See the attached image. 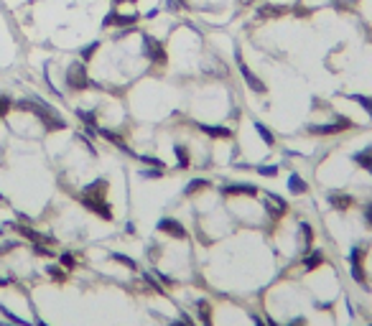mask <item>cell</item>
Listing matches in <instances>:
<instances>
[{
	"mask_svg": "<svg viewBox=\"0 0 372 326\" xmlns=\"http://www.w3.org/2000/svg\"><path fill=\"white\" fill-rule=\"evenodd\" d=\"M46 273H49L51 280H56V283H64V280H66V275H64V270L59 265H46Z\"/></svg>",
	"mask_w": 372,
	"mask_h": 326,
	"instance_id": "28",
	"label": "cell"
},
{
	"mask_svg": "<svg viewBox=\"0 0 372 326\" xmlns=\"http://www.w3.org/2000/svg\"><path fill=\"white\" fill-rule=\"evenodd\" d=\"M138 5V0H115V8H120V5Z\"/></svg>",
	"mask_w": 372,
	"mask_h": 326,
	"instance_id": "37",
	"label": "cell"
},
{
	"mask_svg": "<svg viewBox=\"0 0 372 326\" xmlns=\"http://www.w3.org/2000/svg\"><path fill=\"white\" fill-rule=\"evenodd\" d=\"M286 10H288V8H286L283 3H265V5H257L255 16L260 18V20H265V18H278V16H283Z\"/></svg>",
	"mask_w": 372,
	"mask_h": 326,
	"instance_id": "14",
	"label": "cell"
},
{
	"mask_svg": "<svg viewBox=\"0 0 372 326\" xmlns=\"http://www.w3.org/2000/svg\"><path fill=\"white\" fill-rule=\"evenodd\" d=\"M0 326H16V324H10V321H0Z\"/></svg>",
	"mask_w": 372,
	"mask_h": 326,
	"instance_id": "44",
	"label": "cell"
},
{
	"mask_svg": "<svg viewBox=\"0 0 372 326\" xmlns=\"http://www.w3.org/2000/svg\"><path fill=\"white\" fill-rule=\"evenodd\" d=\"M347 99H349V102H354V105H359V107H362L365 112H367V117L372 120V97H367V95H347Z\"/></svg>",
	"mask_w": 372,
	"mask_h": 326,
	"instance_id": "20",
	"label": "cell"
},
{
	"mask_svg": "<svg viewBox=\"0 0 372 326\" xmlns=\"http://www.w3.org/2000/svg\"><path fill=\"white\" fill-rule=\"evenodd\" d=\"M140 43H143L140 51L145 56V61H151L153 66H166L168 64V51H166V46L156 36H151V33H143Z\"/></svg>",
	"mask_w": 372,
	"mask_h": 326,
	"instance_id": "2",
	"label": "cell"
},
{
	"mask_svg": "<svg viewBox=\"0 0 372 326\" xmlns=\"http://www.w3.org/2000/svg\"><path fill=\"white\" fill-rule=\"evenodd\" d=\"M362 217H365V222H367V227L372 230V201H367V204H365V211H362Z\"/></svg>",
	"mask_w": 372,
	"mask_h": 326,
	"instance_id": "34",
	"label": "cell"
},
{
	"mask_svg": "<svg viewBox=\"0 0 372 326\" xmlns=\"http://www.w3.org/2000/svg\"><path fill=\"white\" fill-rule=\"evenodd\" d=\"M354 122L344 117V115H334L332 122H321V125H309L306 133L309 135H336V133H344V130H352Z\"/></svg>",
	"mask_w": 372,
	"mask_h": 326,
	"instance_id": "5",
	"label": "cell"
},
{
	"mask_svg": "<svg viewBox=\"0 0 372 326\" xmlns=\"http://www.w3.org/2000/svg\"><path fill=\"white\" fill-rule=\"evenodd\" d=\"M326 201H329V207L336 209V211H347L349 207L354 204V196L352 194H344V191H332L329 196H326Z\"/></svg>",
	"mask_w": 372,
	"mask_h": 326,
	"instance_id": "12",
	"label": "cell"
},
{
	"mask_svg": "<svg viewBox=\"0 0 372 326\" xmlns=\"http://www.w3.org/2000/svg\"><path fill=\"white\" fill-rule=\"evenodd\" d=\"M196 313H199L201 324H204V326H212V303H209V301L201 298V301L196 303Z\"/></svg>",
	"mask_w": 372,
	"mask_h": 326,
	"instance_id": "22",
	"label": "cell"
},
{
	"mask_svg": "<svg viewBox=\"0 0 372 326\" xmlns=\"http://www.w3.org/2000/svg\"><path fill=\"white\" fill-rule=\"evenodd\" d=\"M163 173H166V168H143L140 171V178H163Z\"/></svg>",
	"mask_w": 372,
	"mask_h": 326,
	"instance_id": "30",
	"label": "cell"
},
{
	"mask_svg": "<svg viewBox=\"0 0 372 326\" xmlns=\"http://www.w3.org/2000/svg\"><path fill=\"white\" fill-rule=\"evenodd\" d=\"M107 178H97V181H92L89 186L82 189V194H79V204L84 209H89L92 214H97L99 219H105V222H112V207H110V201H107Z\"/></svg>",
	"mask_w": 372,
	"mask_h": 326,
	"instance_id": "1",
	"label": "cell"
},
{
	"mask_svg": "<svg viewBox=\"0 0 372 326\" xmlns=\"http://www.w3.org/2000/svg\"><path fill=\"white\" fill-rule=\"evenodd\" d=\"M110 257L115 263H120V265H125V268H130V270H135L138 268V263L133 260V257H128V255H122V252H110Z\"/></svg>",
	"mask_w": 372,
	"mask_h": 326,
	"instance_id": "25",
	"label": "cell"
},
{
	"mask_svg": "<svg viewBox=\"0 0 372 326\" xmlns=\"http://www.w3.org/2000/svg\"><path fill=\"white\" fill-rule=\"evenodd\" d=\"M16 245H18V242H3V245H0V255H3V252H10Z\"/></svg>",
	"mask_w": 372,
	"mask_h": 326,
	"instance_id": "36",
	"label": "cell"
},
{
	"mask_svg": "<svg viewBox=\"0 0 372 326\" xmlns=\"http://www.w3.org/2000/svg\"><path fill=\"white\" fill-rule=\"evenodd\" d=\"M13 107V99H10L8 95H0V117L8 115V110Z\"/></svg>",
	"mask_w": 372,
	"mask_h": 326,
	"instance_id": "32",
	"label": "cell"
},
{
	"mask_svg": "<svg viewBox=\"0 0 372 326\" xmlns=\"http://www.w3.org/2000/svg\"><path fill=\"white\" fill-rule=\"evenodd\" d=\"M196 128L204 133V135L214 138V140H230L232 138V128H227V125H207V122H196Z\"/></svg>",
	"mask_w": 372,
	"mask_h": 326,
	"instance_id": "11",
	"label": "cell"
},
{
	"mask_svg": "<svg viewBox=\"0 0 372 326\" xmlns=\"http://www.w3.org/2000/svg\"><path fill=\"white\" fill-rule=\"evenodd\" d=\"M0 207H8V199H5L3 194H0Z\"/></svg>",
	"mask_w": 372,
	"mask_h": 326,
	"instance_id": "42",
	"label": "cell"
},
{
	"mask_svg": "<svg viewBox=\"0 0 372 326\" xmlns=\"http://www.w3.org/2000/svg\"><path fill=\"white\" fill-rule=\"evenodd\" d=\"M158 232H166V234H171V237H176V240H186L189 237V232H186V227L178 219H171V217H163V219H158Z\"/></svg>",
	"mask_w": 372,
	"mask_h": 326,
	"instance_id": "9",
	"label": "cell"
},
{
	"mask_svg": "<svg viewBox=\"0 0 372 326\" xmlns=\"http://www.w3.org/2000/svg\"><path fill=\"white\" fill-rule=\"evenodd\" d=\"M250 3H255V0H240V5H250Z\"/></svg>",
	"mask_w": 372,
	"mask_h": 326,
	"instance_id": "43",
	"label": "cell"
},
{
	"mask_svg": "<svg viewBox=\"0 0 372 326\" xmlns=\"http://www.w3.org/2000/svg\"><path fill=\"white\" fill-rule=\"evenodd\" d=\"M59 263H61L64 270H74V268H77V257L72 252H61L59 255Z\"/></svg>",
	"mask_w": 372,
	"mask_h": 326,
	"instance_id": "27",
	"label": "cell"
},
{
	"mask_svg": "<svg viewBox=\"0 0 372 326\" xmlns=\"http://www.w3.org/2000/svg\"><path fill=\"white\" fill-rule=\"evenodd\" d=\"M253 326H268V324H265L260 316H253Z\"/></svg>",
	"mask_w": 372,
	"mask_h": 326,
	"instance_id": "39",
	"label": "cell"
},
{
	"mask_svg": "<svg viewBox=\"0 0 372 326\" xmlns=\"http://www.w3.org/2000/svg\"><path fill=\"white\" fill-rule=\"evenodd\" d=\"M313 240H316V232H313V227L309 222H301L298 224V247L303 252H309L313 247Z\"/></svg>",
	"mask_w": 372,
	"mask_h": 326,
	"instance_id": "13",
	"label": "cell"
},
{
	"mask_svg": "<svg viewBox=\"0 0 372 326\" xmlns=\"http://www.w3.org/2000/svg\"><path fill=\"white\" fill-rule=\"evenodd\" d=\"M135 158H138L140 163H145V166H151V168H166V163L161 158H156V155H140V153H135Z\"/></svg>",
	"mask_w": 372,
	"mask_h": 326,
	"instance_id": "26",
	"label": "cell"
},
{
	"mask_svg": "<svg viewBox=\"0 0 372 326\" xmlns=\"http://www.w3.org/2000/svg\"><path fill=\"white\" fill-rule=\"evenodd\" d=\"M125 232H128V234H135V224H133V222L125 224Z\"/></svg>",
	"mask_w": 372,
	"mask_h": 326,
	"instance_id": "40",
	"label": "cell"
},
{
	"mask_svg": "<svg viewBox=\"0 0 372 326\" xmlns=\"http://www.w3.org/2000/svg\"><path fill=\"white\" fill-rule=\"evenodd\" d=\"M174 155H176L178 168H189V166H191V151L186 148L184 143H176V145H174Z\"/></svg>",
	"mask_w": 372,
	"mask_h": 326,
	"instance_id": "19",
	"label": "cell"
},
{
	"mask_svg": "<svg viewBox=\"0 0 372 326\" xmlns=\"http://www.w3.org/2000/svg\"><path fill=\"white\" fill-rule=\"evenodd\" d=\"M255 171L260 173V176H265V178H275L278 176V166L273 163V166H255Z\"/></svg>",
	"mask_w": 372,
	"mask_h": 326,
	"instance_id": "29",
	"label": "cell"
},
{
	"mask_svg": "<svg viewBox=\"0 0 372 326\" xmlns=\"http://www.w3.org/2000/svg\"><path fill=\"white\" fill-rule=\"evenodd\" d=\"M209 186H212V181H207V178H191V181L184 186V194H186V196H194L196 191L209 189Z\"/></svg>",
	"mask_w": 372,
	"mask_h": 326,
	"instance_id": "21",
	"label": "cell"
},
{
	"mask_svg": "<svg viewBox=\"0 0 372 326\" xmlns=\"http://www.w3.org/2000/svg\"><path fill=\"white\" fill-rule=\"evenodd\" d=\"M33 326H49V324L43 321V319H36V321H33Z\"/></svg>",
	"mask_w": 372,
	"mask_h": 326,
	"instance_id": "41",
	"label": "cell"
},
{
	"mask_svg": "<svg viewBox=\"0 0 372 326\" xmlns=\"http://www.w3.org/2000/svg\"><path fill=\"white\" fill-rule=\"evenodd\" d=\"M31 250H33V255H41V257H54V250H51V247H46V245H33Z\"/></svg>",
	"mask_w": 372,
	"mask_h": 326,
	"instance_id": "31",
	"label": "cell"
},
{
	"mask_svg": "<svg viewBox=\"0 0 372 326\" xmlns=\"http://www.w3.org/2000/svg\"><path fill=\"white\" fill-rule=\"evenodd\" d=\"M143 278H145V283H148V286H151V288L156 290V293H163V290H161V286H158V283H156V280L151 278V273H145Z\"/></svg>",
	"mask_w": 372,
	"mask_h": 326,
	"instance_id": "35",
	"label": "cell"
},
{
	"mask_svg": "<svg viewBox=\"0 0 372 326\" xmlns=\"http://www.w3.org/2000/svg\"><path fill=\"white\" fill-rule=\"evenodd\" d=\"M288 191H291L293 196H301V194H306V191H309V184L303 181L298 173H291L288 176Z\"/></svg>",
	"mask_w": 372,
	"mask_h": 326,
	"instance_id": "18",
	"label": "cell"
},
{
	"mask_svg": "<svg viewBox=\"0 0 372 326\" xmlns=\"http://www.w3.org/2000/svg\"><path fill=\"white\" fill-rule=\"evenodd\" d=\"M365 252H367L365 245H354L352 247V252H349V275L354 278L357 286H362L367 290L370 286H367V275H365Z\"/></svg>",
	"mask_w": 372,
	"mask_h": 326,
	"instance_id": "4",
	"label": "cell"
},
{
	"mask_svg": "<svg viewBox=\"0 0 372 326\" xmlns=\"http://www.w3.org/2000/svg\"><path fill=\"white\" fill-rule=\"evenodd\" d=\"M8 227H13L20 237H26V240H31L33 245H56V240L51 237V234H41V232H36V230H31V227H26V224H16V222H5Z\"/></svg>",
	"mask_w": 372,
	"mask_h": 326,
	"instance_id": "7",
	"label": "cell"
},
{
	"mask_svg": "<svg viewBox=\"0 0 372 326\" xmlns=\"http://www.w3.org/2000/svg\"><path fill=\"white\" fill-rule=\"evenodd\" d=\"M253 128H255V133L263 138V143L268 145V148H275V133L270 130L265 122H260V120H253Z\"/></svg>",
	"mask_w": 372,
	"mask_h": 326,
	"instance_id": "16",
	"label": "cell"
},
{
	"mask_svg": "<svg viewBox=\"0 0 372 326\" xmlns=\"http://www.w3.org/2000/svg\"><path fill=\"white\" fill-rule=\"evenodd\" d=\"M99 46H102V43H99V41H92V43H87V46L79 51V59L87 64V61H89V59H92V56L99 51Z\"/></svg>",
	"mask_w": 372,
	"mask_h": 326,
	"instance_id": "24",
	"label": "cell"
},
{
	"mask_svg": "<svg viewBox=\"0 0 372 326\" xmlns=\"http://www.w3.org/2000/svg\"><path fill=\"white\" fill-rule=\"evenodd\" d=\"M10 283H13V278H3V275H0V288H8Z\"/></svg>",
	"mask_w": 372,
	"mask_h": 326,
	"instance_id": "38",
	"label": "cell"
},
{
	"mask_svg": "<svg viewBox=\"0 0 372 326\" xmlns=\"http://www.w3.org/2000/svg\"><path fill=\"white\" fill-rule=\"evenodd\" d=\"M265 211L270 217H273V222L275 219H280L288 211V201L283 199V196H278V194H273V191H268L265 194Z\"/></svg>",
	"mask_w": 372,
	"mask_h": 326,
	"instance_id": "8",
	"label": "cell"
},
{
	"mask_svg": "<svg viewBox=\"0 0 372 326\" xmlns=\"http://www.w3.org/2000/svg\"><path fill=\"white\" fill-rule=\"evenodd\" d=\"M324 252L321 250H309V255L301 260V265H303V270H316V268H321L324 265Z\"/></svg>",
	"mask_w": 372,
	"mask_h": 326,
	"instance_id": "17",
	"label": "cell"
},
{
	"mask_svg": "<svg viewBox=\"0 0 372 326\" xmlns=\"http://www.w3.org/2000/svg\"><path fill=\"white\" fill-rule=\"evenodd\" d=\"M222 194L224 196H257V189L255 184H245V181H235V184H224L222 189Z\"/></svg>",
	"mask_w": 372,
	"mask_h": 326,
	"instance_id": "10",
	"label": "cell"
},
{
	"mask_svg": "<svg viewBox=\"0 0 372 326\" xmlns=\"http://www.w3.org/2000/svg\"><path fill=\"white\" fill-rule=\"evenodd\" d=\"M0 313H3V316L10 321V324H16V326H33L31 321H26V319H20L18 316V313H13V311H10L8 306H3V303H0Z\"/></svg>",
	"mask_w": 372,
	"mask_h": 326,
	"instance_id": "23",
	"label": "cell"
},
{
	"mask_svg": "<svg viewBox=\"0 0 372 326\" xmlns=\"http://www.w3.org/2000/svg\"><path fill=\"white\" fill-rule=\"evenodd\" d=\"M64 79H66V87H69L72 92H84V89H89V87H97L92 79H89L84 61L69 64V69H66V77H64Z\"/></svg>",
	"mask_w": 372,
	"mask_h": 326,
	"instance_id": "3",
	"label": "cell"
},
{
	"mask_svg": "<svg viewBox=\"0 0 372 326\" xmlns=\"http://www.w3.org/2000/svg\"><path fill=\"white\" fill-rule=\"evenodd\" d=\"M352 161H354L359 168H365V171L372 176V145H367V148H362V151H357V153L352 155Z\"/></svg>",
	"mask_w": 372,
	"mask_h": 326,
	"instance_id": "15",
	"label": "cell"
},
{
	"mask_svg": "<svg viewBox=\"0 0 372 326\" xmlns=\"http://www.w3.org/2000/svg\"><path fill=\"white\" fill-rule=\"evenodd\" d=\"M171 326H194V319L189 313H181V321H171Z\"/></svg>",
	"mask_w": 372,
	"mask_h": 326,
	"instance_id": "33",
	"label": "cell"
},
{
	"mask_svg": "<svg viewBox=\"0 0 372 326\" xmlns=\"http://www.w3.org/2000/svg\"><path fill=\"white\" fill-rule=\"evenodd\" d=\"M235 54V61H237V69H240V74H242V79H245V84L247 87H250L253 89V92L255 95H265L268 92V87H265V82L260 79V77H257L253 69H250V66H247L245 64V59H242V54H240V49H235L232 51Z\"/></svg>",
	"mask_w": 372,
	"mask_h": 326,
	"instance_id": "6",
	"label": "cell"
}]
</instances>
